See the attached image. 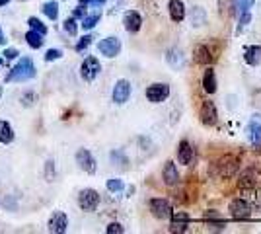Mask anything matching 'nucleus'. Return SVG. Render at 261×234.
<instances>
[{
  "label": "nucleus",
  "mask_w": 261,
  "mask_h": 234,
  "mask_svg": "<svg viewBox=\"0 0 261 234\" xmlns=\"http://www.w3.org/2000/svg\"><path fill=\"white\" fill-rule=\"evenodd\" d=\"M92 35H84V37H80V41L76 43V51L80 53V51H84V49H88L90 45H92Z\"/></svg>",
  "instance_id": "35"
},
{
  "label": "nucleus",
  "mask_w": 261,
  "mask_h": 234,
  "mask_svg": "<svg viewBox=\"0 0 261 234\" xmlns=\"http://www.w3.org/2000/svg\"><path fill=\"white\" fill-rule=\"evenodd\" d=\"M45 176L49 178V181H53V176H55V170H53V160H49L47 162V166H45Z\"/></svg>",
  "instance_id": "40"
},
{
  "label": "nucleus",
  "mask_w": 261,
  "mask_h": 234,
  "mask_svg": "<svg viewBox=\"0 0 261 234\" xmlns=\"http://www.w3.org/2000/svg\"><path fill=\"white\" fill-rule=\"evenodd\" d=\"M68 228V217L63 211H55L49 219V232L63 234Z\"/></svg>",
  "instance_id": "12"
},
{
  "label": "nucleus",
  "mask_w": 261,
  "mask_h": 234,
  "mask_svg": "<svg viewBox=\"0 0 261 234\" xmlns=\"http://www.w3.org/2000/svg\"><path fill=\"white\" fill-rule=\"evenodd\" d=\"M148 207H150V213H152V217L160 219V221H162V219H170V217L174 215V209H172L170 201L162 199V197H154V199H150Z\"/></svg>",
  "instance_id": "5"
},
{
  "label": "nucleus",
  "mask_w": 261,
  "mask_h": 234,
  "mask_svg": "<svg viewBox=\"0 0 261 234\" xmlns=\"http://www.w3.org/2000/svg\"><path fill=\"white\" fill-rule=\"evenodd\" d=\"M215 57L217 55H213V51L208 49V45H197L195 49H193V59H195V63H199V65H211L215 61Z\"/></svg>",
  "instance_id": "17"
},
{
  "label": "nucleus",
  "mask_w": 261,
  "mask_h": 234,
  "mask_svg": "<svg viewBox=\"0 0 261 234\" xmlns=\"http://www.w3.org/2000/svg\"><path fill=\"white\" fill-rule=\"evenodd\" d=\"M84 16H86V6H82V4H78L76 8H74V12H72V18H80V20H82V18H84Z\"/></svg>",
  "instance_id": "39"
},
{
  "label": "nucleus",
  "mask_w": 261,
  "mask_h": 234,
  "mask_svg": "<svg viewBox=\"0 0 261 234\" xmlns=\"http://www.w3.org/2000/svg\"><path fill=\"white\" fill-rule=\"evenodd\" d=\"M111 160L117 164V166H121V168H127V164H129V160H127V156L123 154L121 150H113L111 152Z\"/></svg>",
  "instance_id": "33"
},
{
  "label": "nucleus",
  "mask_w": 261,
  "mask_h": 234,
  "mask_svg": "<svg viewBox=\"0 0 261 234\" xmlns=\"http://www.w3.org/2000/svg\"><path fill=\"white\" fill-rule=\"evenodd\" d=\"M228 211L234 219H248V217H251V211H253V209H251V205L248 203V199L238 197V199L230 201Z\"/></svg>",
  "instance_id": "8"
},
{
  "label": "nucleus",
  "mask_w": 261,
  "mask_h": 234,
  "mask_svg": "<svg viewBox=\"0 0 261 234\" xmlns=\"http://www.w3.org/2000/svg\"><path fill=\"white\" fill-rule=\"evenodd\" d=\"M37 76V68L33 65V61L30 57H22L14 67L10 68L6 82H25V80H32Z\"/></svg>",
  "instance_id": "1"
},
{
  "label": "nucleus",
  "mask_w": 261,
  "mask_h": 234,
  "mask_svg": "<svg viewBox=\"0 0 261 234\" xmlns=\"http://www.w3.org/2000/svg\"><path fill=\"white\" fill-rule=\"evenodd\" d=\"M25 43L30 45L32 49H39V47H43V35L30 30V32L25 34Z\"/></svg>",
  "instance_id": "26"
},
{
  "label": "nucleus",
  "mask_w": 261,
  "mask_h": 234,
  "mask_svg": "<svg viewBox=\"0 0 261 234\" xmlns=\"http://www.w3.org/2000/svg\"><path fill=\"white\" fill-rule=\"evenodd\" d=\"M99 18H101V12H94V14H90V16H84L80 25H82L84 30H94V28L98 25Z\"/></svg>",
  "instance_id": "27"
},
{
  "label": "nucleus",
  "mask_w": 261,
  "mask_h": 234,
  "mask_svg": "<svg viewBox=\"0 0 261 234\" xmlns=\"http://www.w3.org/2000/svg\"><path fill=\"white\" fill-rule=\"evenodd\" d=\"M168 96H170V84L166 82H156L146 88V100L150 103H162L168 100Z\"/></svg>",
  "instance_id": "4"
},
{
  "label": "nucleus",
  "mask_w": 261,
  "mask_h": 234,
  "mask_svg": "<svg viewBox=\"0 0 261 234\" xmlns=\"http://www.w3.org/2000/svg\"><path fill=\"white\" fill-rule=\"evenodd\" d=\"M63 28H65V32L68 35H76L78 34V22H76V18H66L65 23H63Z\"/></svg>",
  "instance_id": "30"
},
{
  "label": "nucleus",
  "mask_w": 261,
  "mask_h": 234,
  "mask_svg": "<svg viewBox=\"0 0 261 234\" xmlns=\"http://www.w3.org/2000/svg\"><path fill=\"white\" fill-rule=\"evenodd\" d=\"M168 10H170V18L172 22H181L185 20V4L184 0H170L168 2Z\"/></svg>",
  "instance_id": "19"
},
{
  "label": "nucleus",
  "mask_w": 261,
  "mask_h": 234,
  "mask_svg": "<svg viewBox=\"0 0 261 234\" xmlns=\"http://www.w3.org/2000/svg\"><path fill=\"white\" fill-rule=\"evenodd\" d=\"M187 226H189V217L185 213H177L174 221L170 223V232H187Z\"/></svg>",
  "instance_id": "22"
},
{
  "label": "nucleus",
  "mask_w": 261,
  "mask_h": 234,
  "mask_svg": "<svg viewBox=\"0 0 261 234\" xmlns=\"http://www.w3.org/2000/svg\"><path fill=\"white\" fill-rule=\"evenodd\" d=\"M61 57H63V51H61V49H47L45 61L51 63V61H57V59H61Z\"/></svg>",
  "instance_id": "36"
},
{
  "label": "nucleus",
  "mask_w": 261,
  "mask_h": 234,
  "mask_svg": "<svg viewBox=\"0 0 261 234\" xmlns=\"http://www.w3.org/2000/svg\"><path fill=\"white\" fill-rule=\"evenodd\" d=\"M111 98L113 101L117 103V106H123V103H127L130 98V82L129 80H125V78H121L115 82V86H113V94H111Z\"/></svg>",
  "instance_id": "9"
},
{
  "label": "nucleus",
  "mask_w": 261,
  "mask_h": 234,
  "mask_svg": "<svg viewBox=\"0 0 261 234\" xmlns=\"http://www.w3.org/2000/svg\"><path fill=\"white\" fill-rule=\"evenodd\" d=\"M28 23H30V30H33V32H37V34L41 35H47V25L39 18H30Z\"/></svg>",
  "instance_id": "29"
},
{
  "label": "nucleus",
  "mask_w": 261,
  "mask_h": 234,
  "mask_svg": "<svg viewBox=\"0 0 261 234\" xmlns=\"http://www.w3.org/2000/svg\"><path fill=\"white\" fill-rule=\"evenodd\" d=\"M215 168H217L218 176L220 178H232V176H236L240 170V158L234 154H226L224 158H220L217 164H215Z\"/></svg>",
  "instance_id": "2"
},
{
  "label": "nucleus",
  "mask_w": 261,
  "mask_h": 234,
  "mask_svg": "<svg viewBox=\"0 0 261 234\" xmlns=\"http://www.w3.org/2000/svg\"><path fill=\"white\" fill-rule=\"evenodd\" d=\"M14 141V129L8 121H0V143L2 145H10Z\"/></svg>",
  "instance_id": "25"
},
{
  "label": "nucleus",
  "mask_w": 261,
  "mask_h": 234,
  "mask_svg": "<svg viewBox=\"0 0 261 234\" xmlns=\"http://www.w3.org/2000/svg\"><path fill=\"white\" fill-rule=\"evenodd\" d=\"M0 96H2V88H0Z\"/></svg>",
  "instance_id": "46"
},
{
  "label": "nucleus",
  "mask_w": 261,
  "mask_h": 234,
  "mask_svg": "<svg viewBox=\"0 0 261 234\" xmlns=\"http://www.w3.org/2000/svg\"><path fill=\"white\" fill-rule=\"evenodd\" d=\"M189 22L193 28H203L207 23V10L203 6H193L189 10Z\"/></svg>",
  "instance_id": "20"
},
{
  "label": "nucleus",
  "mask_w": 261,
  "mask_h": 234,
  "mask_svg": "<svg viewBox=\"0 0 261 234\" xmlns=\"http://www.w3.org/2000/svg\"><path fill=\"white\" fill-rule=\"evenodd\" d=\"M177 160H179V164H184V166H189L191 164V160H193V146L191 143L184 139L179 146H177Z\"/></svg>",
  "instance_id": "18"
},
{
  "label": "nucleus",
  "mask_w": 261,
  "mask_h": 234,
  "mask_svg": "<svg viewBox=\"0 0 261 234\" xmlns=\"http://www.w3.org/2000/svg\"><path fill=\"white\" fill-rule=\"evenodd\" d=\"M22 103L25 106V108L33 106V103H35V94H33V92H25V94L22 96Z\"/></svg>",
  "instance_id": "38"
},
{
  "label": "nucleus",
  "mask_w": 261,
  "mask_h": 234,
  "mask_svg": "<svg viewBox=\"0 0 261 234\" xmlns=\"http://www.w3.org/2000/svg\"><path fill=\"white\" fill-rule=\"evenodd\" d=\"M76 164L80 170H84L86 174H96V158L92 156V152L88 150V148H80L76 152Z\"/></svg>",
  "instance_id": "10"
},
{
  "label": "nucleus",
  "mask_w": 261,
  "mask_h": 234,
  "mask_svg": "<svg viewBox=\"0 0 261 234\" xmlns=\"http://www.w3.org/2000/svg\"><path fill=\"white\" fill-rule=\"evenodd\" d=\"M166 63L174 68V70H184V68H185L184 51H181V49H177V47L168 49V51H166Z\"/></svg>",
  "instance_id": "13"
},
{
  "label": "nucleus",
  "mask_w": 261,
  "mask_h": 234,
  "mask_svg": "<svg viewBox=\"0 0 261 234\" xmlns=\"http://www.w3.org/2000/svg\"><path fill=\"white\" fill-rule=\"evenodd\" d=\"M162 176H164V184H166L168 188H174V186L179 184V172H177L175 162H172V160H168V162H166Z\"/></svg>",
  "instance_id": "16"
},
{
  "label": "nucleus",
  "mask_w": 261,
  "mask_h": 234,
  "mask_svg": "<svg viewBox=\"0 0 261 234\" xmlns=\"http://www.w3.org/2000/svg\"><path fill=\"white\" fill-rule=\"evenodd\" d=\"M4 57H6L8 61H14V59L20 57V51H18V49H6V51H4Z\"/></svg>",
  "instance_id": "41"
},
{
  "label": "nucleus",
  "mask_w": 261,
  "mask_h": 234,
  "mask_svg": "<svg viewBox=\"0 0 261 234\" xmlns=\"http://www.w3.org/2000/svg\"><path fill=\"white\" fill-rule=\"evenodd\" d=\"M2 207H6L8 211H14L16 209V203H12V197H4L2 199Z\"/></svg>",
  "instance_id": "42"
},
{
  "label": "nucleus",
  "mask_w": 261,
  "mask_h": 234,
  "mask_svg": "<svg viewBox=\"0 0 261 234\" xmlns=\"http://www.w3.org/2000/svg\"><path fill=\"white\" fill-rule=\"evenodd\" d=\"M106 188H108V191H111V193H119L125 186H123V179L119 178H111L108 179V184H106Z\"/></svg>",
  "instance_id": "31"
},
{
  "label": "nucleus",
  "mask_w": 261,
  "mask_h": 234,
  "mask_svg": "<svg viewBox=\"0 0 261 234\" xmlns=\"http://www.w3.org/2000/svg\"><path fill=\"white\" fill-rule=\"evenodd\" d=\"M251 22V14H250V10H246V12H242L240 14V23H238V34L248 25V23Z\"/></svg>",
  "instance_id": "34"
},
{
  "label": "nucleus",
  "mask_w": 261,
  "mask_h": 234,
  "mask_svg": "<svg viewBox=\"0 0 261 234\" xmlns=\"http://www.w3.org/2000/svg\"><path fill=\"white\" fill-rule=\"evenodd\" d=\"M99 72H101V65L96 57H86L84 63L80 65V74L86 82H94Z\"/></svg>",
  "instance_id": "6"
},
{
  "label": "nucleus",
  "mask_w": 261,
  "mask_h": 234,
  "mask_svg": "<svg viewBox=\"0 0 261 234\" xmlns=\"http://www.w3.org/2000/svg\"><path fill=\"white\" fill-rule=\"evenodd\" d=\"M217 74H215V70L208 67L205 72H203V90L207 92V94H215L217 92Z\"/></svg>",
  "instance_id": "23"
},
{
  "label": "nucleus",
  "mask_w": 261,
  "mask_h": 234,
  "mask_svg": "<svg viewBox=\"0 0 261 234\" xmlns=\"http://www.w3.org/2000/svg\"><path fill=\"white\" fill-rule=\"evenodd\" d=\"M106 232L108 234H123L125 232V226L121 223H109L108 228H106Z\"/></svg>",
  "instance_id": "37"
},
{
  "label": "nucleus",
  "mask_w": 261,
  "mask_h": 234,
  "mask_svg": "<svg viewBox=\"0 0 261 234\" xmlns=\"http://www.w3.org/2000/svg\"><path fill=\"white\" fill-rule=\"evenodd\" d=\"M253 2H255V0H234V12H236V14H242V12L250 10Z\"/></svg>",
  "instance_id": "32"
},
{
  "label": "nucleus",
  "mask_w": 261,
  "mask_h": 234,
  "mask_svg": "<svg viewBox=\"0 0 261 234\" xmlns=\"http://www.w3.org/2000/svg\"><path fill=\"white\" fill-rule=\"evenodd\" d=\"M238 186L242 190H255L257 186V174H255V168H246L238 178Z\"/></svg>",
  "instance_id": "15"
},
{
  "label": "nucleus",
  "mask_w": 261,
  "mask_h": 234,
  "mask_svg": "<svg viewBox=\"0 0 261 234\" xmlns=\"http://www.w3.org/2000/svg\"><path fill=\"white\" fill-rule=\"evenodd\" d=\"M8 2H10V0H0V8H2V6H6Z\"/></svg>",
  "instance_id": "44"
},
{
  "label": "nucleus",
  "mask_w": 261,
  "mask_h": 234,
  "mask_svg": "<svg viewBox=\"0 0 261 234\" xmlns=\"http://www.w3.org/2000/svg\"><path fill=\"white\" fill-rule=\"evenodd\" d=\"M98 51L103 57H108V59H113V57H117L121 53L119 37L111 35V37H106V39H101V41L98 43Z\"/></svg>",
  "instance_id": "7"
},
{
  "label": "nucleus",
  "mask_w": 261,
  "mask_h": 234,
  "mask_svg": "<svg viewBox=\"0 0 261 234\" xmlns=\"http://www.w3.org/2000/svg\"><path fill=\"white\" fill-rule=\"evenodd\" d=\"M78 205H80V209L86 213H92L98 209L99 205V193L96 190H82L78 193Z\"/></svg>",
  "instance_id": "3"
},
{
  "label": "nucleus",
  "mask_w": 261,
  "mask_h": 234,
  "mask_svg": "<svg viewBox=\"0 0 261 234\" xmlns=\"http://www.w3.org/2000/svg\"><path fill=\"white\" fill-rule=\"evenodd\" d=\"M246 133H248V139H250V143L253 146H261V125L255 119L248 125V129H246Z\"/></svg>",
  "instance_id": "24"
},
{
  "label": "nucleus",
  "mask_w": 261,
  "mask_h": 234,
  "mask_svg": "<svg viewBox=\"0 0 261 234\" xmlns=\"http://www.w3.org/2000/svg\"><path fill=\"white\" fill-rule=\"evenodd\" d=\"M123 23H125V30L129 34H137L142 28V16L137 10H127L123 16Z\"/></svg>",
  "instance_id": "14"
},
{
  "label": "nucleus",
  "mask_w": 261,
  "mask_h": 234,
  "mask_svg": "<svg viewBox=\"0 0 261 234\" xmlns=\"http://www.w3.org/2000/svg\"><path fill=\"white\" fill-rule=\"evenodd\" d=\"M244 59H246V63L250 65V67H259L261 65V45H251L246 49V53H244Z\"/></svg>",
  "instance_id": "21"
},
{
  "label": "nucleus",
  "mask_w": 261,
  "mask_h": 234,
  "mask_svg": "<svg viewBox=\"0 0 261 234\" xmlns=\"http://www.w3.org/2000/svg\"><path fill=\"white\" fill-rule=\"evenodd\" d=\"M41 10H43V14L49 18V20H57V18H59V4H57L55 0H51V2H45Z\"/></svg>",
  "instance_id": "28"
},
{
  "label": "nucleus",
  "mask_w": 261,
  "mask_h": 234,
  "mask_svg": "<svg viewBox=\"0 0 261 234\" xmlns=\"http://www.w3.org/2000/svg\"><path fill=\"white\" fill-rule=\"evenodd\" d=\"M199 117H201V123L203 125H207V127H213V125H217L218 121V112H217V106H215V101H203V106H201V112H199Z\"/></svg>",
  "instance_id": "11"
},
{
  "label": "nucleus",
  "mask_w": 261,
  "mask_h": 234,
  "mask_svg": "<svg viewBox=\"0 0 261 234\" xmlns=\"http://www.w3.org/2000/svg\"><path fill=\"white\" fill-rule=\"evenodd\" d=\"M0 67H2V59H0Z\"/></svg>",
  "instance_id": "45"
},
{
  "label": "nucleus",
  "mask_w": 261,
  "mask_h": 234,
  "mask_svg": "<svg viewBox=\"0 0 261 234\" xmlns=\"http://www.w3.org/2000/svg\"><path fill=\"white\" fill-rule=\"evenodd\" d=\"M0 43H6V37H4V34H2V30H0Z\"/></svg>",
  "instance_id": "43"
}]
</instances>
